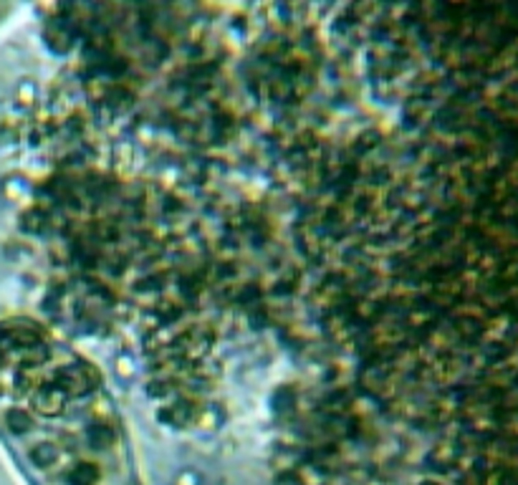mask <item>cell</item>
Returning <instances> with one entry per match:
<instances>
[{"label":"cell","mask_w":518,"mask_h":485,"mask_svg":"<svg viewBox=\"0 0 518 485\" xmlns=\"http://www.w3.org/2000/svg\"><path fill=\"white\" fill-rule=\"evenodd\" d=\"M0 435L28 485H144L104 372L38 321L0 326Z\"/></svg>","instance_id":"cell-1"},{"label":"cell","mask_w":518,"mask_h":485,"mask_svg":"<svg viewBox=\"0 0 518 485\" xmlns=\"http://www.w3.org/2000/svg\"><path fill=\"white\" fill-rule=\"evenodd\" d=\"M28 3H33V0H0V23L8 21L13 13H18V10L23 8V5H28Z\"/></svg>","instance_id":"cell-2"}]
</instances>
